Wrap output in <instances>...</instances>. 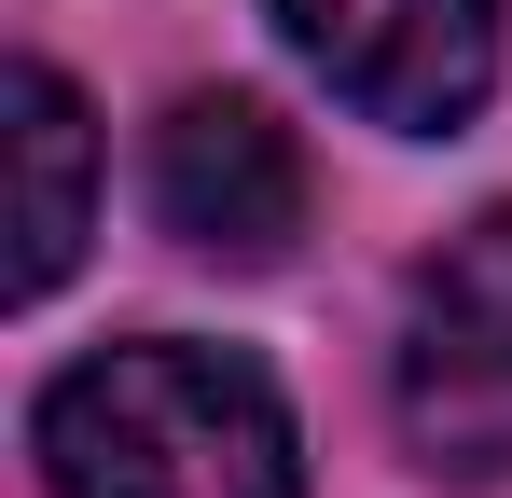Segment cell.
<instances>
[{
    "label": "cell",
    "mask_w": 512,
    "mask_h": 498,
    "mask_svg": "<svg viewBox=\"0 0 512 498\" xmlns=\"http://www.w3.org/2000/svg\"><path fill=\"white\" fill-rule=\"evenodd\" d=\"M42 485L56 498H305L291 402L236 346H97L42 388Z\"/></svg>",
    "instance_id": "cell-1"
},
{
    "label": "cell",
    "mask_w": 512,
    "mask_h": 498,
    "mask_svg": "<svg viewBox=\"0 0 512 498\" xmlns=\"http://www.w3.org/2000/svg\"><path fill=\"white\" fill-rule=\"evenodd\" d=\"M402 443L443 485L512 471V208L457 222L402 305Z\"/></svg>",
    "instance_id": "cell-2"
},
{
    "label": "cell",
    "mask_w": 512,
    "mask_h": 498,
    "mask_svg": "<svg viewBox=\"0 0 512 498\" xmlns=\"http://www.w3.org/2000/svg\"><path fill=\"white\" fill-rule=\"evenodd\" d=\"M277 28L346 111L402 139H457L499 83V0H277Z\"/></svg>",
    "instance_id": "cell-3"
},
{
    "label": "cell",
    "mask_w": 512,
    "mask_h": 498,
    "mask_svg": "<svg viewBox=\"0 0 512 498\" xmlns=\"http://www.w3.org/2000/svg\"><path fill=\"white\" fill-rule=\"evenodd\" d=\"M153 222L208 263H277L305 236V153L263 97H180L153 125Z\"/></svg>",
    "instance_id": "cell-4"
},
{
    "label": "cell",
    "mask_w": 512,
    "mask_h": 498,
    "mask_svg": "<svg viewBox=\"0 0 512 498\" xmlns=\"http://www.w3.org/2000/svg\"><path fill=\"white\" fill-rule=\"evenodd\" d=\"M0 153H14V305H42L56 277H70V249H84V194H97V139H84V97L42 70V56H14L0 70Z\"/></svg>",
    "instance_id": "cell-5"
}]
</instances>
